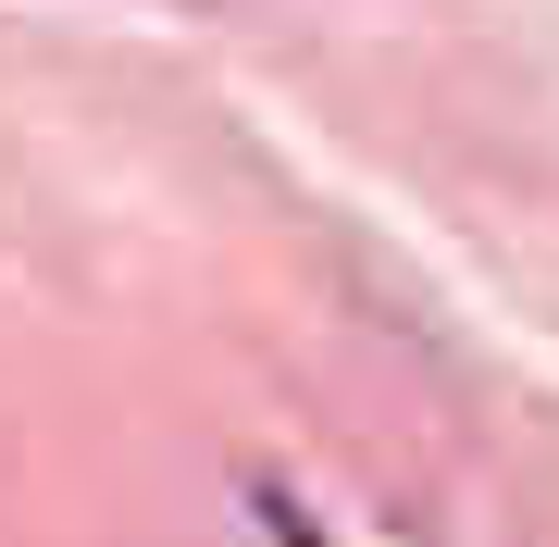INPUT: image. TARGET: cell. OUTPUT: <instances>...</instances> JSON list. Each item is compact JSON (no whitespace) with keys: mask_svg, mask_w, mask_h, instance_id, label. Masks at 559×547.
I'll list each match as a JSON object with an SVG mask.
<instances>
[]
</instances>
